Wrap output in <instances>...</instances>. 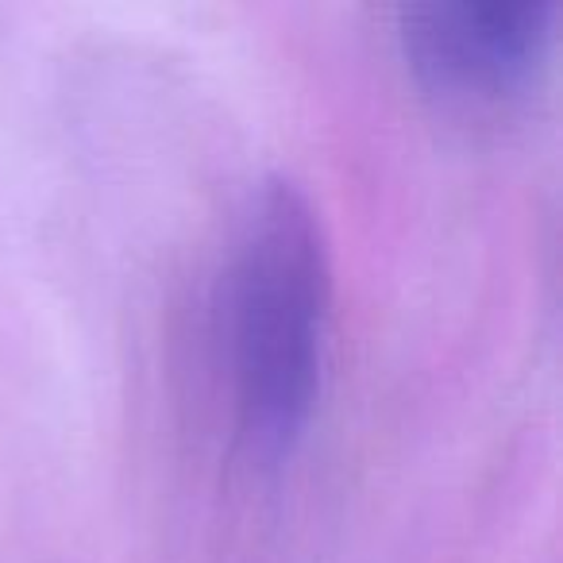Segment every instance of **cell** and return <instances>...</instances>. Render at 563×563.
<instances>
[{
    "instance_id": "1",
    "label": "cell",
    "mask_w": 563,
    "mask_h": 563,
    "mask_svg": "<svg viewBox=\"0 0 563 563\" xmlns=\"http://www.w3.org/2000/svg\"><path fill=\"white\" fill-rule=\"evenodd\" d=\"M332 271L324 228L294 181H263L224 266V347L240 437L258 460L301 444L321 401Z\"/></svg>"
},
{
    "instance_id": "2",
    "label": "cell",
    "mask_w": 563,
    "mask_h": 563,
    "mask_svg": "<svg viewBox=\"0 0 563 563\" xmlns=\"http://www.w3.org/2000/svg\"><path fill=\"white\" fill-rule=\"evenodd\" d=\"M552 16L544 0H429L401 12V47L429 93L498 104L537 78Z\"/></svg>"
}]
</instances>
